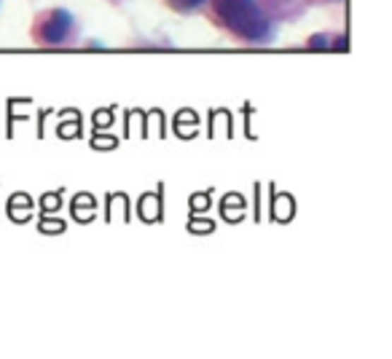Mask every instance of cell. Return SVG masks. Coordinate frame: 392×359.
I'll return each mask as SVG.
<instances>
[{
	"label": "cell",
	"mask_w": 392,
	"mask_h": 359,
	"mask_svg": "<svg viewBox=\"0 0 392 359\" xmlns=\"http://www.w3.org/2000/svg\"><path fill=\"white\" fill-rule=\"evenodd\" d=\"M215 11L237 35L247 40L263 38L269 30L263 13L258 11L256 0H215Z\"/></svg>",
	"instance_id": "1"
},
{
	"label": "cell",
	"mask_w": 392,
	"mask_h": 359,
	"mask_svg": "<svg viewBox=\"0 0 392 359\" xmlns=\"http://www.w3.org/2000/svg\"><path fill=\"white\" fill-rule=\"evenodd\" d=\"M70 27H73V16H70L68 11L49 13L41 27V38L46 40V43H59V40H65V35L70 32Z\"/></svg>",
	"instance_id": "2"
},
{
	"label": "cell",
	"mask_w": 392,
	"mask_h": 359,
	"mask_svg": "<svg viewBox=\"0 0 392 359\" xmlns=\"http://www.w3.org/2000/svg\"><path fill=\"white\" fill-rule=\"evenodd\" d=\"M177 8H196L199 3H204V0H172Z\"/></svg>",
	"instance_id": "3"
}]
</instances>
